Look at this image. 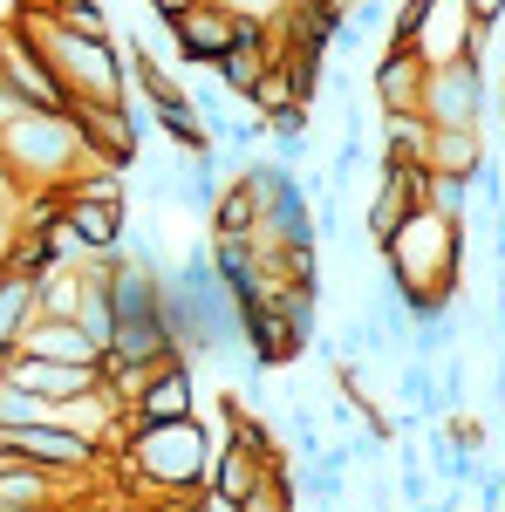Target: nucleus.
Masks as SVG:
<instances>
[{
    "mask_svg": "<svg viewBox=\"0 0 505 512\" xmlns=\"http://www.w3.org/2000/svg\"><path fill=\"white\" fill-rule=\"evenodd\" d=\"M62 219L82 253H123V219L130 205H96V198H62Z\"/></svg>",
    "mask_w": 505,
    "mask_h": 512,
    "instance_id": "15",
    "label": "nucleus"
},
{
    "mask_svg": "<svg viewBox=\"0 0 505 512\" xmlns=\"http://www.w3.org/2000/svg\"><path fill=\"white\" fill-rule=\"evenodd\" d=\"M14 349L21 355H48V362H103V349L82 335V321H48L35 315L21 335H14Z\"/></svg>",
    "mask_w": 505,
    "mask_h": 512,
    "instance_id": "14",
    "label": "nucleus"
},
{
    "mask_svg": "<svg viewBox=\"0 0 505 512\" xmlns=\"http://www.w3.org/2000/svg\"><path fill=\"white\" fill-rule=\"evenodd\" d=\"M103 362H171V335L157 328V315H130L110 328V342H103Z\"/></svg>",
    "mask_w": 505,
    "mask_h": 512,
    "instance_id": "16",
    "label": "nucleus"
},
{
    "mask_svg": "<svg viewBox=\"0 0 505 512\" xmlns=\"http://www.w3.org/2000/svg\"><path fill=\"white\" fill-rule=\"evenodd\" d=\"M212 444L198 417H171V424H137L123 437V465L137 472V506H151L157 492H178V485H205L212 465Z\"/></svg>",
    "mask_w": 505,
    "mask_h": 512,
    "instance_id": "3",
    "label": "nucleus"
},
{
    "mask_svg": "<svg viewBox=\"0 0 505 512\" xmlns=\"http://www.w3.org/2000/svg\"><path fill=\"white\" fill-rule=\"evenodd\" d=\"M151 123L164 130V144H171V151H185V158L212 144V130H205V117L192 110V96H164V103H151Z\"/></svg>",
    "mask_w": 505,
    "mask_h": 512,
    "instance_id": "20",
    "label": "nucleus"
},
{
    "mask_svg": "<svg viewBox=\"0 0 505 512\" xmlns=\"http://www.w3.org/2000/svg\"><path fill=\"white\" fill-rule=\"evenodd\" d=\"M76 301H82V274L76 267H48V274H35V315L76 321Z\"/></svg>",
    "mask_w": 505,
    "mask_h": 512,
    "instance_id": "23",
    "label": "nucleus"
},
{
    "mask_svg": "<svg viewBox=\"0 0 505 512\" xmlns=\"http://www.w3.org/2000/svg\"><path fill=\"white\" fill-rule=\"evenodd\" d=\"M0 458H28V465H41V472H62V478H82L103 465V451L89 444L82 431H69V424H21V431H0Z\"/></svg>",
    "mask_w": 505,
    "mask_h": 512,
    "instance_id": "6",
    "label": "nucleus"
},
{
    "mask_svg": "<svg viewBox=\"0 0 505 512\" xmlns=\"http://www.w3.org/2000/svg\"><path fill=\"white\" fill-rule=\"evenodd\" d=\"M28 321H35V280L0 267V342H14Z\"/></svg>",
    "mask_w": 505,
    "mask_h": 512,
    "instance_id": "24",
    "label": "nucleus"
},
{
    "mask_svg": "<svg viewBox=\"0 0 505 512\" xmlns=\"http://www.w3.org/2000/svg\"><path fill=\"white\" fill-rule=\"evenodd\" d=\"M485 158H492L485 130H430L424 144V171H451V178H471Z\"/></svg>",
    "mask_w": 505,
    "mask_h": 512,
    "instance_id": "17",
    "label": "nucleus"
},
{
    "mask_svg": "<svg viewBox=\"0 0 505 512\" xmlns=\"http://www.w3.org/2000/svg\"><path fill=\"white\" fill-rule=\"evenodd\" d=\"M103 294H110L117 321H130V315H151V308H157V274L144 267V260H130V253H123L117 267L103 274Z\"/></svg>",
    "mask_w": 505,
    "mask_h": 512,
    "instance_id": "18",
    "label": "nucleus"
},
{
    "mask_svg": "<svg viewBox=\"0 0 505 512\" xmlns=\"http://www.w3.org/2000/svg\"><path fill=\"white\" fill-rule=\"evenodd\" d=\"M171 417H198V376L185 355H171V362H157L144 396L130 403V424H171Z\"/></svg>",
    "mask_w": 505,
    "mask_h": 512,
    "instance_id": "11",
    "label": "nucleus"
},
{
    "mask_svg": "<svg viewBox=\"0 0 505 512\" xmlns=\"http://www.w3.org/2000/svg\"><path fill=\"white\" fill-rule=\"evenodd\" d=\"M7 383H21V390L48 396V403H62V396H82L103 383V369L96 362H48V355H14V376Z\"/></svg>",
    "mask_w": 505,
    "mask_h": 512,
    "instance_id": "13",
    "label": "nucleus"
},
{
    "mask_svg": "<svg viewBox=\"0 0 505 512\" xmlns=\"http://www.w3.org/2000/svg\"><path fill=\"white\" fill-rule=\"evenodd\" d=\"M89 485H96V472L62 478L28 465V458H0V512H55L62 499H82Z\"/></svg>",
    "mask_w": 505,
    "mask_h": 512,
    "instance_id": "10",
    "label": "nucleus"
},
{
    "mask_svg": "<svg viewBox=\"0 0 505 512\" xmlns=\"http://www.w3.org/2000/svg\"><path fill=\"white\" fill-rule=\"evenodd\" d=\"M0 198H7V185H0Z\"/></svg>",
    "mask_w": 505,
    "mask_h": 512,
    "instance_id": "33",
    "label": "nucleus"
},
{
    "mask_svg": "<svg viewBox=\"0 0 505 512\" xmlns=\"http://www.w3.org/2000/svg\"><path fill=\"white\" fill-rule=\"evenodd\" d=\"M0 103H7V82H0Z\"/></svg>",
    "mask_w": 505,
    "mask_h": 512,
    "instance_id": "32",
    "label": "nucleus"
},
{
    "mask_svg": "<svg viewBox=\"0 0 505 512\" xmlns=\"http://www.w3.org/2000/svg\"><path fill=\"white\" fill-rule=\"evenodd\" d=\"M424 205L437 212V219H458V226H471V178L430 171V178H424Z\"/></svg>",
    "mask_w": 505,
    "mask_h": 512,
    "instance_id": "26",
    "label": "nucleus"
},
{
    "mask_svg": "<svg viewBox=\"0 0 505 512\" xmlns=\"http://www.w3.org/2000/svg\"><path fill=\"white\" fill-rule=\"evenodd\" d=\"M21 28L28 41L41 48V62L55 69V82L69 96H96V103H123V55H117V35H76L62 21H48L41 7L21 0Z\"/></svg>",
    "mask_w": 505,
    "mask_h": 512,
    "instance_id": "4",
    "label": "nucleus"
},
{
    "mask_svg": "<svg viewBox=\"0 0 505 512\" xmlns=\"http://www.w3.org/2000/svg\"><path fill=\"white\" fill-rule=\"evenodd\" d=\"M471 499H478L485 512H499L505 506V465H485V458H478V472H471Z\"/></svg>",
    "mask_w": 505,
    "mask_h": 512,
    "instance_id": "28",
    "label": "nucleus"
},
{
    "mask_svg": "<svg viewBox=\"0 0 505 512\" xmlns=\"http://www.w3.org/2000/svg\"><path fill=\"white\" fill-rule=\"evenodd\" d=\"M185 7H192V0H151V14H157V21H171V14H185Z\"/></svg>",
    "mask_w": 505,
    "mask_h": 512,
    "instance_id": "30",
    "label": "nucleus"
},
{
    "mask_svg": "<svg viewBox=\"0 0 505 512\" xmlns=\"http://www.w3.org/2000/svg\"><path fill=\"white\" fill-rule=\"evenodd\" d=\"M0 82H7V103H28V110H69V89L55 82V69L41 62V48L28 41V28L0 21Z\"/></svg>",
    "mask_w": 505,
    "mask_h": 512,
    "instance_id": "7",
    "label": "nucleus"
},
{
    "mask_svg": "<svg viewBox=\"0 0 505 512\" xmlns=\"http://www.w3.org/2000/svg\"><path fill=\"white\" fill-rule=\"evenodd\" d=\"M164 28H171V55H178L185 69H212L219 48H226L233 28H239V7H233V0H192V7L171 14Z\"/></svg>",
    "mask_w": 505,
    "mask_h": 512,
    "instance_id": "8",
    "label": "nucleus"
},
{
    "mask_svg": "<svg viewBox=\"0 0 505 512\" xmlns=\"http://www.w3.org/2000/svg\"><path fill=\"white\" fill-rule=\"evenodd\" d=\"M76 164H89L69 110H28V103H0V185L21 198L41 185H62Z\"/></svg>",
    "mask_w": 505,
    "mask_h": 512,
    "instance_id": "2",
    "label": "nucleus"
},
{
    "mask_svg": "<svg viewBox=\"0 0 505 512\" xmlns=\"http://www.w3.org/2000/svg\"><path fill=\"white\" fill-rule=\"evenodd\" d=\"M465 226L437 219L430 205H410L403 226L383 239V274L403 294V308H451V294L465 287Z\"/></svg>",
    "mask_w": 505,
    "mask_h": 512,
    "instance_id": "1",
    "label": "nucleus"
},
{
    "mask_svg": "<svg viewBox=\"0 0 505 512\" xmlns=\"http://www.w3.org/2000/svg\"><path fill=\"white\" fill-rule=\"evenodd\" d=\"M55 417V403L35 390H21V383H0V431H21V424H48Z\"/></svg>",
    "mask_w": 505,
    "mask_h": 512,
    "instance_id": "27",
    "label": "nucleus"
},
{
    "mask_svg": "<svg viewBox=\"0 0 505 512\" xmlns=\"http://www.w3.org/2000/svg\"><path fill=\"white\" fill-rule=\"evenodd\" d=\"M485 103H492V76H485V62H437L417 89V110L430 117V130H485Z\"/></svg>",
    "mask_w": 505,
    "mask_h": 512,
    "instance_id": "5",
    "label": "nucleus"
},
{
    "mask_svg": "<svg viewBox=\"0 0 505 512\" xmlns=\"http://www.w3.org/2000/svg\"><path fill=\"white\" fill-rule=\"evenodd\" d=\"M294 499H301V492H294L287 465H267V472L239 492V512H294Z\"/></svg>",
    "mask_w": 505,
    "mask_h": 512,
    "instance_id": "25",
    "label": "nucleus"
},
{
    "mask_svg": "<svg viewBox=\"0 0 505 512\" xmlns=\"http://www.w3.org/2000/svg\"><path fill=\"white\" fill-rule=\"evenodd\" d=\"M383 117V158H417L424 164V144H430V117L424 110H376Z\"/></svg>",
    "mask_w": 505,
    "mask_h": 512,
    "instance_id": "21",
    "label": "nucleus"
},
{
    "mask_svg": "<svg viewBox=\"0 0 505 512\" xmlns=\"http://www.w3.org/2000/svg\"><path fill=\"white\" fill-rule=\"evenodd\" d=\"M69 123H76L82 151H89L96 164H117V171H130V164H137V130H130V110H123V103L69 96Z\"/></svg>",
    "mask_w": 505,
    "mask_h": 512,
    "instance_id": "9",
    "label": "nucleus"
},
{
    "mask_svg": "<svg viewBox=\"0 0 505 512\" xmlns=\"http://www.w3.org/2000/svg\"><path fill=\"white\" fill-rule=\"evenodd\" d=\"M349 7H355V0H349Z\"/></svg>",
    "mask_w": 505,
    "mask_h": 512,
    "instance_id": "34",
    "label": "nucleus"
},
{
    "mask_svg": "<svg viewBox=\"0 0 505 512\" xmlns=\"http://www.w3.org/2000/svg\"><path fill=\"white\" fill-rule=\"evenodd\" d=\"M260 212H267V205H260V192H253L246 178H226L205 219H212V239H226V233H253V226H260Z\"/></svg>",
    "mask_w": 505,
    "mask_h": 512,
    "instance_id": "19",
    "label": "nucleus"
},
{
    "mask_svg": "<svg viewBox=\"0 0 505 512\" xmlns=\"http://www.w3.org/2000/svg\"><path fill=\"white\" fill-rule=\"evenodd\" d=\"M267 472L260 458H246L239 444H212V465H205V492H226V499H239L253 478Z\"/></svg>",
    "mask_w": 505,
    "mask_h": 512,
    "instance_id": "22",
    "label": "nucleus"
},
{
    "mask_svg": "<svg viewBox=\"0 0 505 512\" xmlns=\"http://www.w3.org/2000/svg\"><path fill=\"white\" fill-rule=\"evenodd\" d=\"M465 14L478 21V28H499V21H505V0H465Z\"/></svg>",
    "mask_w": 505,
    "mask_h": 512,
    "instance_id": "29",
    "label": "nucleus"
},
{
    "mask_svg": "<svg viewBox=\"0 0 505 512\" xmlns=\"http://www.w3.org/2000/svg\"><path fill=\"white\" fill-rule=\"evenodd\" d=\"M424 55L417 48H396L383 41L376 62H369V89H376V110H417V89H424Z\"/></svg>",
    "mask_w": 505,
    "mask_h": 512,
    "instance_id": "12",
    "label": "nucleus"
},
{
    "mask_svg": "<svg viewBox=\"0 0 505 512\" xmlns=\"http://www.w3.org/2000/svg\"><path fill=\"white\" fill-rule=\"evenodd\" d=\"M14 355H21V349H14V342H0V383L14 376Z\"/></svg>",
    "mask_w": 505,
    "mask_h": 512,
    "instance_id": "31",
    "label": "nucleus"
}]
</instances>
